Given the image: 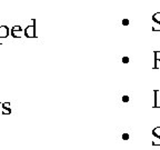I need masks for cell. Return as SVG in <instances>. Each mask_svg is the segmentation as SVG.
<instances>
[{"mask_svg": "<svg viewBox=\"0 0 160 150\" xmlns=\"http://www.w3.org/2000/svg\"><path fill=\"white\" fill-rule=\"evenodd\" d=\"M25 36L30 37V38L36 37V35H35V25L28 26V27L26 28V29H25Z\"/></svg>", "mask_w": 160, "mask_h": 150, "instance_id": "obj_1", "label": "cell"}, {"mask_svg": "<svg viewBox=\"0 0 160 150\" xmlns=\"http://www.w3.org/2000/svg\"><path fill=\"white\" fill-rule=\"evenodd\" d=\"M9 35V29L7 26H0V38H6Z\"/></svg>", "mask_w": 160, "mask_h": 150, "instance_id": "obj_2", "label": "cell"}, {"mask_svg": "<svg viewBox=\"0 0 160 150\" xmlns=\"http://www.w3.org/2000/svg\"><path fill=\"white\" fill-rule=\"evenodd\" d=\"M158 63H160V51H155V67L153 69H158Z\"/></svg>", "mask_w": 160, "mask_h": 150, "instance_id": "obj_3", "label": "cell"}, {"mask_svg": "<svg viewBox=\"0 0 160 150\" xmlns=\"http://www.w3.org/2000/svg\"><path fill=\"white\" fill-rule=\"evenodd\" d=\"M11 31H21V27H20V26H15Z\"/></svg>", "mask_w": 160, "mask_h": 150, "instance_id": "obj_4", "label": "cell"}, {"mask_svg": "<svg viewBox=\"0 0 160 150\" xmlns=\"http://www.w3.org/2000/svg\"><path fill=\"white\" fill-rule=\"evenodd\" d=\"M122 25L123 26H128V25H129V20H128V19H123L122 20Z\"/></svg>", "mask_w": 160, "mask_h": 150, "instance_id": "obj_5", "label": "cell"}, {"mask_svg": "<svg viewBox=\"0 0 160 150\" xmlns=\"http://www.w3.org/2000/svg\"><path fill=\"white\" fill-rule=\"evenodd\" d=\"M122 62L123 63H128V62H129V58H128V57H123L122 58Z\"/></svg>", "mask_w": 160, "mask_h": 150, "instance_id": "obj_6", "label": "cell"}, {"mask_svg": "<svg viewBox=\"0 0 160 150\" xmlns=\"http://www.w3.org/2000/svg\"><path fill=\"white\" fill-rule=\"evenodd\" d=\"M122 100H123V101H126V102H127L128 100H129V98H128V96H123V97H122Z\"/></svg>", "mask_w": 160, "mask_h": 150, "instance_id": "obj_7", "label": "cell"}]
</instances>
